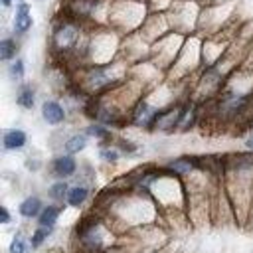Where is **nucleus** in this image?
I'll return each instance as SVG.
<instances>
[{
    "mask_svg": "<svg viewBox=\"0 0 253 253\" xmlns=\"http://www.w3.org/2000/svg\"><path fill=\"white\" fill-rule=\"evenodd\" d=\"M57 215H59V208H55V206H47V208H43L42 213H40V225L53 227Z\"/></svg>",
    "mask_w": 253,
    "mask_h": 253,
    "instance_id": "6e6552de",
    "label": "nucleus"
},
{
    "mask_svg": "<svg viewBox=\"0 0 253 253\" xmlns=\"http://www.w3.org/2000/svg\"><path fill=\"white\" fill-rule=\"evenodd\" d=\"M10 75H12L14 79H20V77L24 75V61H22V59H16V61L10 65Z\"/></svg>",
    "mask_w": 253,
    "mask_h": 253,
    "instance_id": "dca6fc26",
    "label": "nucleus"
},
{
    "mask_svg": "<svg viewBox=\"0 0 253 253\" xmlns=\"http://www.w3.org/2000/svg\"><path fill=\"white\" fill-rule=\"evenodd\" d=\"M18 105L24 109H32L34 107V91L30 85H24L18 93Z\"/></svg>",
    "mask_w": 253,
    "mask_h": 253,
    "instance_id": "9d476101",
    "label": "nucleus"
},
{
    "mask_svg": "<svg viewBox=\"0 0 253 253\" xmlns=\"http://www.w3.org/2000/svg\"><path fill=\"white\" fill-rule=\"evenodd\" d=\"M174 170H178V172H186V170H190L192 168V164L190 162H186V160H176V162H172L170 164Z\"/></svg>",
    "mask_w": 253,
    "mask_h": 253,
    "instance_id": "f3484780",
    "label": "nucleus"
},
{
    "mask_svg": "<svg viewBox=\"0 0 253 253\" xmlns=\"http://www.w3.org/2000/svg\"><path fill=\"white\" fill-rule=\"evenodd\" d=\"M53 172L57 176H71L75 172V160L71 156H59L53 160Z\"/></svg>",
    "mask_w": 253,
    "mask_h": 253,
    "instance_id": "39448f33",
    "label": "nucleus"
},
{
    "mask_svg": "<svg viewBox=\"0 0 253 253\" xmlns=\"http://www.w3.org/2000/svg\"><path fill=\"white\" fill-rule=\"evenodd\" d=\"M14 53H16V43L12 40H2L0 42V59L8 61Z\"/></svg>",
    "mask_w": 253,
    "mask_h": 253,
    "instance_id": "f8f14e48",
    "label": "nucleus"
},
{
    "mask_svg": "<svg viewBox=\"0 0 253 253\" xmlns=\"http://www.w3.org/2000/svg\"><path fill=\"white\" fill-rule=\"evenodd\" d=\"M101 158H105V160H117L119 158V152L117 150H101Z\"/></svg>",
    "mask_w": 253,
    "mask_h": 253,
    "instance_id": "6ab92c4d",
    "label": "nucleus"
},
{
    "mask_svg": "<svg viewBox=\"0 0 253 253\" xmlns=\"http://www.w3.org/2000/svg\"><path fill=\"white\" fill-rule=\"evenodd\" d=\"M2 144L6 150H18L26 144V132L20 130V128H12V130H6L4 132V138H2Z\"/></svg>",
    "mask_w": 253,
    "mask_h": 253,
    "instance_id": "7ed1b4c3",
    "label": "nucleus"
},
{
    "mask_svg": "<svg viewBox=\"0 0 253 253\" xmlns=\"http://www.w3.org/2000/svg\"><path fill=\"white\" fill-rule=\"evenodd\" d=\"M0 217H2V223H8L10 221V213L6 208H0Z\"/></svg>",
    "mask_w": 253,
    "mask_h": 253,
    "instance_id": "aec40b11",
    "label": "nucleus"
},
{
    "mask_svg": "<svg viewBox=\"0 0 253 253\" xmlns=\"http://www.w3.org/2000/svg\"><path fill=\"white\" fill-rule=\"evenodd\" d=\"M10 253H30V245L22 235H16L10 243Z\"/></svg>",
    "mask_w": 253,
    "mask_h": 253,
    "instance_id": "ddd939ff",
    "label": "nucleus"
},
{
    "mask_svg": "<svg viewBox=\"0 0 253 253\" xmlns=\"http://www.w3.org/2000/svg\"><path fill=\"white\" fill-rule=\"evenodd\" d=\"M85 144H87V136L85 134H75L65 142V150L67 152H79V150L85 148Z\"/></svg>",
    "mask_w": 253,
    "mask_h": 253,
    "instance_id": "9b49d317",
    "label": "nucleus"
},
{
    "mask_svg": "<svg viewBox=\"0 0 253 253\" xmlns=\"http://www.w3.org/2000/svg\"><path fill=\"white\" fill-rule=\"evenodd\" d=\"M156 111L154 109H150L146 103H142L136 111H134V123L136 125H142V126H148V125H154V121H156Z\"/></svg>",
    "mask_w": 253,
    "mask_h": 253,
    "instance_id": "20e7f679",
    "label": "nucleus"
},
{
    "mask_svg": "<svg viewBox=\"0 0 253 253\" xmlns=\"http://www.w3.org/2000/svg\"><path fill=\"white\" fill-rule=\"evenodd\" d=\"M32 28V16H30V4L22 2L16 10V18H14V30L18 34H24Z\"/></svg>",
    "mask_w": 253,
    "mask_h": 253,
    "instance_id": "f03ea898",
    "label": "nucleus"
},
{
    "mask_svg": "<svg viewBox=\"0 0 253 253\" xmlns=\"http://www.w3.org/2000/svg\"><path fill=\"white\" fill-rule=\"evenodd\" d=\"M180 117H182V111H180V109H174V111H170V113H158L154 125H156L158 128H170V126H174V125L178 123Z\"/></svg>",
    "mask_w": 253,
    "mask_h": 253,
    "instance_id": "423d86ee",
    "label": "nucleus"
},
{
    "mask_svg": "<svg viewBox=\"0 0 253 253\" xmlns=\"http://www.w3.org/2000/svg\"><path fill=\"white\" fill-rule=\"evenodd\" d=\"M42 115L43 119L49 123V125H59L63 119H65V111L59 103L55 101H45L43 107H42Z\"/></svg>",
    "mask_w": 253,
    "mask_h": 253,
    "instance_id": "f257e3e1",
    "label": "nucleus"
},
{
    "mask_svg": "<svg viewBox=\"0 0 253 253\" xmlns=\"http://www.w3.org/2000/svg\"><path fill=\"white\" fill-rule=\"evenodd\" d=\"M2 4H4V6H10V4H12V0H2Z\"/></svg>",
    "mask_w": 253,
    "mask_h": 253,
    "instance_id": "412c9836",
    "label": "nucleus"
},
{
    "mask_svg": "<svg viewBox=\"0 0 253 253\" xmlns=\"http://www.w3.org/2000/svg\"><path fill=\"white\" fill-rule=\"evenodd\" d=\"M247 146H249V148H253V138H249V140H247Z\"/></svg>",
    "mask_w": 253,
    "mask_h": 253,
    "instance_id": "4be33fe9",
    "label": "nucleus"
},
{
    "mask_svg": "<svg viewBox=\"0 0 253 253\" xmlns=\"http://www.w3.org/2000/svg\"><path fill=\"white\" fill-rule=\"evenodd\" d=\"M49 233H51V227H47V225H40V229H36V233L32 235V247L42 245L43 239H45Z\"/></svg>",
    "mask_w": 253,
    "mask_h": 253,
    "instance_id": "4468645a",
    "label": "nucleus"
},
{
    "mask_svg": "<svg viewBox=\"0 0 253 253\" xmlns=\"http://www.w3.org/2000/svg\"><path fill=\"white\" fill-rule=\"evenodd\" d=\"M87 132L93 134V136H99V138H105V136H107V130H105L103 126H89Z\"/></svg>",
    "mask_w": 253,
    "mask_h": 253,
    "instance_id": "a211bd4d",
    "label": "nucleus"
},
{
    "mask_svg": "<svg viewBox=\"0 0 253 253\" xmlns=\"http://www.w3.org/2000/svg\"><path fill=\"white\" fill-rule=\"evenodd\" d=\"M85 198H87V188H83V186H75L67 192V202L71 206H81L85 202Z\"/></svg>",
    "mask_w": 253,
    "mask_h": 253,
    "instance_id": "1a4fd4ad",
    "label": "nucleus"
},
{
    "mask_svg": "<svg viewBox=\"0 0 253 253\" xmlns=\"http://www.w3.org/2000/svg\"><path fill=\"white\" fill-rule=\"evenodd\" d=\"M67 186L63 184V182H57V184H53L51 186V190H49V194H51V198H57V200H61L63 196H67Z\"/></svg>",
    "mask_w": 253,
    "mask_h": 253,
    "instance_id": "2eb2a0df",
    "label": "nucleus"
},
{
    "mask_svg": "<svg viewBox=\"0 0 253 253\" xmlns=\"http://www.w3.org/2000/svg\"><path fill=\"white\" fill-rule=\"evenodd\" d=\"M40 210H42V202H40V198H26L22 204H20V213L24 215V217H34V215H38L40 213Z\"/></svg>",
    "mask_w": 253,
    "mask_h": 253,
    "instance_id": "0eeeda50",
    "label": "nucleus"
}]
</instances>
